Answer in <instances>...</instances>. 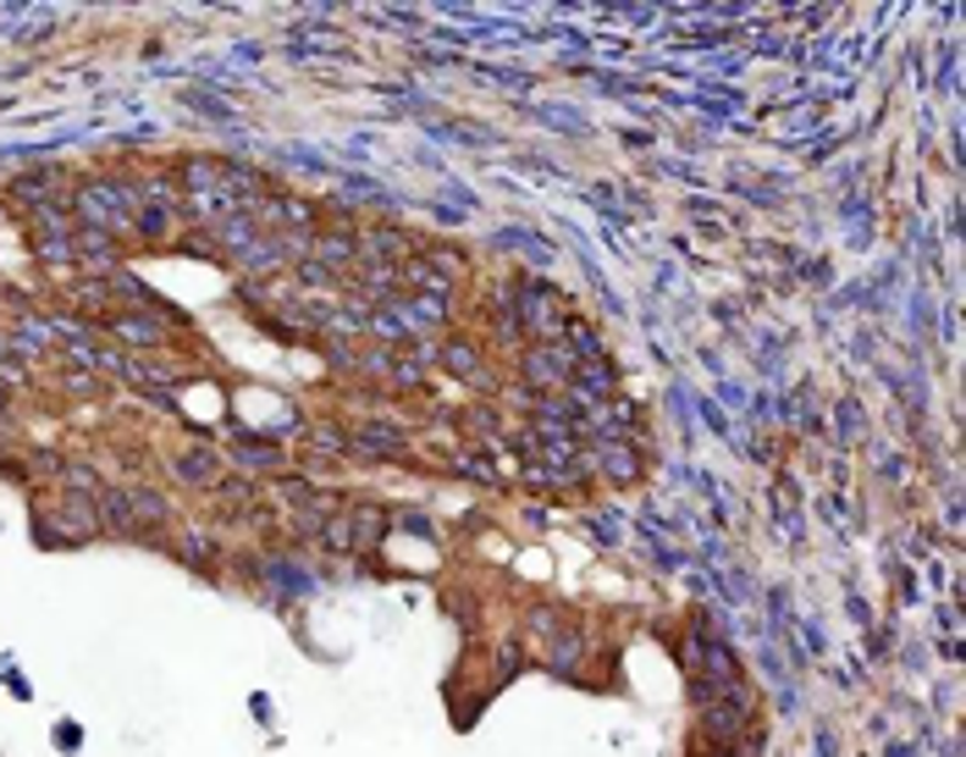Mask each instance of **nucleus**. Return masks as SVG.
Masks as SVG:
<instances>
[{
	"mask_svg": "<svg viewBox=\"0 0 966 757\" xmlns=\"http://www.w3.org/2000/svg\"><path fill=\"white\" fill-rule=\"evenodd\" d=\"M216 498H221L227 509H249V504H254V482H249V476H221V482H216Z\"/></svg>",
	"mask_w": 966,
	"mask_h": 757,
	"instance_id": "nucleus-13",
	"label": "nucleus"
},
{
	"mask_svg": "<svg viewBox=\"0 0 966 757\" xmlns=\"http://www.w3.org/2000/svg\"><path fill=\"white\" fill-rule=\"evenodd\" d=\"M183 183H188L194 194H221V161H210V155L183 161Z\"/></svg>",
	"mask_w": 966,
	"mask_h": 757,
	"instance_id": "nucleus-9",
	"label": "nucleus"
},
{
	"mask_svg": "<svg viewBox=\"0 0 966 757\" xmlns=\"http://www.w3.org/2000/svg\"><path fill=\"white\" fill-rule=\"evenodd\" d=\"M409 448V437L398 432V426H387V421H365V426H354L348 432V454H370V459H398Z\"/></svg>",
	"mask_w": 966,
	"mask_h": 757,
	"instance_id": "nucleus-3",
	"label": "nucleus"
},
{
	"mask_svg": "<svg viewBox=\"0 0 966 757\" xmlns=\"http://www.w3.org/2000/svg\"><path fill=\"white\" fill-rule=\"evenodd\" d=\"M172 221H183L177 205H144V210H139V232H144V238H161Z\"/></svg>",
	"mask_w": 966,
	"mask_h": 757,
	"instance_id": "nucleus-14",
	"label": "nucleus"
},
{
	"mask_svg": "<svg viewBox=\"0 0 966 757\" xmlns=\"http://www.w3.org/2000/svg\"><path fill=\"white\" fill-rule=\"evenodd\" d=\"M586 459H591L608 482H636V476H641V454H636L630 443H619V437H597V443L586 448Z\"/></svg>",
	"mask_w": 966,
	"mask_h": 757,
	"instance_id": "nucleus-4",
	"label": "nucleus"
},
{
	"mask_svg": "<svg viewBox=\"0 0 966 757\" xmlns=\"http://www.w3.org/2000/svg\"><path fill=\"white\" fill-rule=\"evenodd\" d=\"M106 326H111L122 343H161V326H150V321H139V315H133V321H128V315H111Z\"/></svg>",
	"mask_w": 966,
	"mask_h": 757,
	"instance_id": "nucleus-12",
	"label": "nucleus"
},
{
	"mask_svg": "<svg viewBox=\"0 0 966 757\" xmlns=\"http://www.w3.org/2000/svg\"><path fill=\"white\" fill-rule=\"evenodd\" d=\"M348 531H359L354 542H381V537H387V509H376V504H359V509L348 515Z\"/></svg>",
	"mask_w": 966,
	"mask_h": 757,
	"instance_id": "nucleus-10",
	"label": "nucleus"
},
{
	"mask_svg": "<svg viewBox=\"0 0 966 757\" xmlns=\"http://www.w3.org/2000/svg\"><path fill=\"white\" fill-rule=\"evenodd\" d=\"M172 471H177V482H188V487H216V482H221V448L194 443V448H183V454L172 459Z\"/></svg>",
	"mask_w": 966,
	"mask_h": 757,
	"instance_id": "nucleus-5",
	"label": "nucleus"
},
{
	"mask_svg": "<svg viewBox=\"0 0 966 757\" xmlns=\"http://www.w3.org/2000/svg\"><path fill=\"white\" fill-rule=\"evenodd\" d=\"M520 376L547 399V393H564L569 388V376H575V354L564 348V343H536V348H525V359H520Z\"/></svg>",
	"mask_w": 966,
	"mask_h": 757,
	"instance_id": "nucleus-1",
	"label": "nucleus"
},
{
	"mask_svg": "<svg viewBox=\"0 0 966 757\" xmlns=\"http://www.w3.org/2000/svg\"><path fill=\"white\" fill-rule=\"evenodd\" d=\"M106 526H111V531H133V515H128L122 487H106Z\"/></svg>",
	"mask_w": 966,
	"mask_h": 757,
	"instance_id": "nucleus-16",
	"label": "nucleus"
},
{
	"mask_svg": "<svg viewBox=\"0 0 966 757\" xmlns=\"http://www.w3.org/2000/svg\"><path fill=\"white\" fill-rule=\"evenodd\" d=\"M310 260H321L326 271H337V266H354V260H359V232H354V227L321 232V238H315V249H310Z\"/></svg>",
	"mask_w": 966,
	"mask_h": 757,
	"instance_id": "nucleus-6",
	"label": "nucleus"
},
{
	"mask_svg": "<svg viewBox=\"0 0 966 757\" xmlns=\"http://www.w3.org/2000/svg\"><path fill=\"white\" fill-rule=\"evenodd\" d=\"M525 111H531V117H542V122H553V128H564V133H580V139L591 133V122H586V117H575V111H564V106H525Z\"/></svg>",
	"mask_w": 966,
	"mask_h": 757,
	"instance_id": "nucleus-11",
	"label": "nucleus"
},
{
	"mask_svg": "<svg viewBox=\"0 0 966 757\" xmlns=\"http://www.w3.org/2000/svg\"><path fill=\"white\" fill-rule=\"evenodd\" d=\"M265 210H271L276 221H293V227H310V221H315V210H310L304 199H271Z\"/></svg>",
	"mask_w": 966,
	"mask_h": 757,
	"instance_id": "nucleus-15",
	"label": "nucleus"
},
{
	"mask_svg": "<svg viewBox=\"0 0 966 757\" xmlns=\"http://www.w3.org/2000/svg\"><path fill=\"white\" fill-rule=\"evenodd\" d=\"M458 471H464V476H475V482H498L492 459H480V454H458Z\"/></svg>",
	"mask_w": 966,
	"mask_h": 757,
	"instance_id": "nucleus-17",
	"label": "nucleus"
},
{
	"mask_svg": "<svg viewBox=\"0 0 966 757\" xmlns=\"http://www.w3.org/2000/svg\"><path fill=\"white\" fill-rule=\"evenodd\" d=\"M436 365H442L447 376H458V382H469V388H492V370H480V348H475L469 337L436 343Z\"/></svg>",
	"mask_w": 966,
	"mask_h": 757,
	"instance_id": "nucleus-2",
	"label": "nucleus"
},
{
	"mask_svg": "<svg viewBox=\"0 0 966 757\" xmlns=\"http://www.w3.org/2000/svg\"><path fill=\"white\" fill-rule=\"evenodd\" d=\"M232 459H238L243 471H282V459H287V454H282L271 437H243V443L232 448Z\"/></svg>",
	"mask_w": 966,
	"mask_h": 757,
	"instance_id": "nucleus-8",
	"label": "nucleus"
},
{
	"mask_svg": "<svg viewBox=\"0 0 966 757\" xmlns=\"http://www.w3.org/2000/svg\"><path fill=\"white\" fill-rule=\"evenodd\" d=\"M122 498H128L133 531H139V526H166V520H172V504H166L155 487H122Z\"/></svg>",
	"mask_w": 966,
	"mask_h": 757,
	"instance_id": "nucleus-7",
	"label": "nucleus"
}]
</instances>
